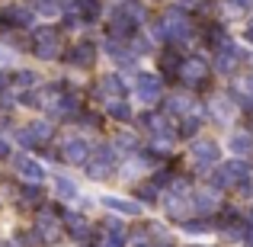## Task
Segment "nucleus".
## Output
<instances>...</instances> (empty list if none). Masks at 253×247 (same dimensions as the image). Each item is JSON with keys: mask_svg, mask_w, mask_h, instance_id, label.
I'll return each instance as SVG.
<instances>
[{"mask_svg": "<svg viewBox=\"0 0 253 247\" xmlns=\"http://www.w3.org/2000/svg\"><path fill=\"white\" fill-rule=\"evenodd\" d=\"M32 51H36L42 61L58 58V51H61V36H58L55 29H39L36 32V42H32Z\"/></svg>", "mask_w": 253, "mask_h": 247, "instance_id": "nucleus-1", "label": "nucleus"}, {"mask_svg": "<svg viewBox=\"0 0 253 247\" xmlns=\"http://www.w3.org/2000/svg\"><path fill=\"white\" fill-rule=\"evenodd\" d=\"M86 173H90L93 180H106L112 173V148H109V145H99V148H96V157L90 161Z\"/></svg>", "mask_w": 253, "mask_h": 247, "instance_id": "nucleus-2", "label": "nucleus"}, {"mask_svg": "<svg viewBox=\"0 0 253 247\" xmlns=\"http://www.w3.org/2000/svg\"><path fill=\"white\" fill-rule=\"evenodd\" d=\"M138 99H141L144 106L148 103H157V97H161V81H157L154 74H141L138 77Z\"/></svg>", "mask_w": 253, "mask_h": 247, "instance_id": "nucleus-3", "label": "nucleus"}, {"mask_svg": "<svg viewBox=\"0 0 253 247\" xmlns=\"http://www.w3.org/2000/svg\"><path fill=\"white\" fill-rule=\"evenodd\" d=\"M192 154H196V161L205 167V164L218 161V145L209 142V138H196V142H192Z\"/></svg>", "mask_w": 253, "mask_h": 247, "instance_id": "nucleus-4", "label": "nucleus"}, {"mask_svg": "<svg viewBox=\"0 0 253 247\" xmlns=\"http://www.w3.org/2000/svg\"><path fill=\"white\" fill-rule=\"evenodd\" d=\"M64 157H68L71 164H84L86 157H90V145H86L84 138H68V142H64Z\"/></svg>", "mask_w": 253, "mask_h": 247, "instance_id": "nucleus-5", "label": "nucleus"}, {"mask_svg": "<svg viewBox=\"0 0 253 247\" xmlns=\"http://www.w3.org/2000/svg\"><path fill=\"white\" fill-rule=\"evenodd\" d=\"M16 170L23 173L29 183H42V180H45V167L36 164L32 157H16Z\"/></svg>", "mask_w": 253, "mask_h": 247, "instance_id": "nucleus-6", "label": "nucleus"}, {"mask_svg": "<svg viewBox=\"0 0 253 247\" xmlns=\"http://www.w3.org/2000/svg\"><path fill=\"white\" fill-rule=\"evenodd\" d=\"M93 58H96V49H93L90 42H81V45H74V49H71L68 61H71V64H77V68H90Z\"/></svg>", "mask_w": 253, "mask_h": 247, "instance_id": "nucleus-7", "label": "nucleus"}, {"mask_svg": "<svg viewBox=\"0 0 253 247\" xmlns=\"http://www.w3.org/2000/svg\"><path fill=\"white\" fill-rule=\"evenodd\" d=\"M103 205H106V209H112V212H122V215H141V205H138V202H128V199L106 196Z\"/></svg>", "mask_w": 253, "mask_h": 247, "instance_id": "nucleus-8", "label": "nucleus"}, {"mask_svg": "<svg viewBox=\"0 0 253 247\" xmlns=\"http://www.w3.org/2000/svg\"><path fill=\"white\" fill-rule=\"evenodd\" d=\"M228 148L234 151V154H250L253 151V135L250 132H234V135H231V142H228Z\"/></svg>", "mask_w": 253, "mask_h": 247, "instance_id": "nucleus-9", "label": "nucleus"}, {"mask_svg": "<svg viewBox=\"0 0 253 247\" xmlns=\"http://www.w3.org/2000/svg\"><path fill=\"white\" fill-rule=\"evenodd\" d=\"M64 222H68V231L77 238V241H84V238L90 235V225H86L84 215H74V212H71V215H64Z\"/></svg>", "mask_w": 253, "mask_h": 247, "instance_id": "nucleus-10", "label": "nucleus"}, {"mask_svg": "<svg viewBox=\"0 0 253 247\" xmlns=\"http://www.w3.org/2000/svg\"><path fill=\"white\" fill-rule=\"evenodd\" d=\"M192 205H196L199 212H211L218 205V193L215 190H202V193H196L192 196Z\"/></svg>", "mask_w": 253, "mask_h": 247, "instance_id": "nucleus-11", "label": "nucleus"}, {"mask_svg": "<svg viewBox=\"0 0 253 247\" xmlns=\"http://www.w3.org/2000/svg\"><path fill=\"white\" fill-rule=\"evenodd\" d=\"M183 77H186V84L202 81V77H205V61H186L183 64Z\"/></svg>", "mask_w": 253, "mask_h": 247, "instance_id": "nucleus-12", "label": "nucleus"}, {"mask_svg": "<svg viewBox=\"0 0 253 247\" xmlns=\"http://www.w3.org/2000/svg\"><path fill=\"white\" fill-rule=\"evenodd\" d=\"M55 193L61 199H77V183H74V180H68V177H58L55 180Z\"/></svg>", "mask_w": 253, "mask_h": 247, "instance_id": "nucleus-13", "label": "nucleus"}, {"mask_svg": "<svg viewBox=\"0 0 253 247\" xmlns=\"http://www.w3.org/2000/svg\"><path fill=\"white\" fill-rule=\"evenodd\" d=\"M99 87H103V93H106V97H119V93L125 90V84L119 81L116 74H106L103 81H99Z\"/></svg>", "mask_w": 253, "mask_h": 247, "instance_id": "nucleus-14", "label": "nucleus"}, {"mask_svg": "<svg viewBox=\"0 0 253 247\" xmlns=\"http://www.w3.org/2000/svg\"><path fill=\"white\" fill-rule=\"evenodd\" d=\"M32 10L42 16H55V13H61V3L58 0H32Z\"/></svg>", "mask_w": 253, "mask_h": 247, "instance_id": "nucleus-15", "label": "nucleus"}, {"mask_svg": "<svg viewBox=\"0 0 253 247\" xmlns=\"http://www.w3.org/2000/svg\"><path fill=\"white\" fill-rule=\"evenodd\" d=\"M211 112H215V119H218V122H228L234 109H231V103H228V99H221V97H218V99H211Z\"/></svg>", "mask_w": 253, "mask_h": 247, "instance_id": "nucleus-16", "label": "nucleus"}, {"mask_svg": "<svg viewBox=\"0 0 253 247\" xmlns=\"http://www.w3.org/2000/svg\"><path fill=\"white\" fill-rule=\"evenodd\" d=\"M29 132H32V138H36V142H48V138H51V125L42 122V119H39V122H32Z\"/></svg>", "mask_w": 253, "mask_h": 247, "instance_id": "nucleus-17", "label": "nucleus"}, {"mask_svg": "<svg viewBox=\"0 0 253 247\" xmlns=\"http://www.w3.org/2000/svg\"><path fill=\"white\" fill-rule=\"evenodd\" d=\"M109 116H112V119H119V122L131 119V109H128V103H119V99H112V103H109Z\"/></svg>", "mask_w": 253, "mask_h": 247, "instance_id": "nucleus-18", "label": "nucleus"}, {"mask_svg": "<svg viewBox=\"0 0 253 247\" xmlns=\"http://www.w3.org/2000/svg\"><path fill=\"white\" fill-rule=\"evenodd\" d=\"M13 84L29 90V87H36V74H32V71H16V74H13Z\"/></svg>", "mask_w": 253, "mask_h": 247, "instance_id": "nucleus-19", "label": "nucleus"}, {"mask_svg": "<svg viewBox=\"0 0 253 247\" xmlns=\"http://www.w3.org/2000/svg\"><path fill=\"white\" fill-rule=\"evenodd\" d=\"M23 202H32V205L42 202V190H39V183H29V186L23 190Z\"/></svg>", "mask_w": 253, "mask_h": 247, "instance_id": "nucleus-20", "label": "nucleus"}, {"mask_svg": "<svg viewBox=\"0 0 253 247\" xmlns=\"http://www.w3.org/2000/svg\"><path fill=\"white\" fill-rule=\"evenodd\" d=\"M116 148H119V151H135V148H138L135 135H119V138H116Z\"/></svg>", "mask_w": 253, "mask_h": 247, "instance_id": "nucleus-21", "label": "nucleus"}, {"mask_svg": "<svg viewBox=\"0 0 253 247\" xmlns=\"http://www.w3.org/2000/svg\"><path fill=\"white\" fill-rule=\"evenodd\" d=\"M81 10H84V16H86V19L99 16V3H96V0H81Z\"/></svg>", "mask_w": 253, "mask_h": 247, "instance_id": "nucleus-22", "label": "nucleus"}, {"mask_svg": "<svg viewBox=\"0 0 253 247\" xmlns=\"http://www.w3.org/2000/svg\"><path fill=\"white\" fill-rule=\"evenodd\" d=\"M189 109V97H173L170 99V112H186Z\"/></svg>", "mask_w": 253, "mask_h": 247, "instance_id": "nucleus-23", "label": "nucleus"}, {"mask_svg": "<svg viewBox=\"0 0 253 247\" xmlns=\"http://www.w3.org/2000/svg\"><path fill=\"white\" fill-rule=\"evenodd\" d=\"M16 138H19V145H23V148H32V145H39L36 138H32V132H29V129H23V132H19Z\"/></svg>", "mask_w": 253, "mask_h": 247, "instance_id": "nucleus-24", "label": "nucleus"}, {"mask_svg": "<svg viewBox=\"0 0 253 247\" xmlns=\"http://www.w3.org/2000/svg\"><path fill=\"white\" fill-rule=\"evenodd\" d=\"M186 231H189V235H205V231H209V225H205V222H186Z\"/></svg>", "mask_w": 253, "mask_h": 247, "instance_id": "nucleus-25", "label": "nucleus"}, {"mask_svg": "<svg viewBox=\"0 0 253 247\" xmlns=\"http://www.w3.org/2000/svg\"><path fill=\"white\" fill-rule=\"evenodd\" d=\"M99 247H125V244H122V238H106Z\"/></svg>", "mask_w": 253, "mask_h": 247, "instance_id": "nucleus-26", "label": "nucleus"}, {"mask_svg": "<svg viewBox=\"0 0 253 247\" xmlns=\"http://www.w3.org/2000/svg\"><path fill=\"white\" fill-rule=\"evenodd\" d=\"M231 6H237V10H250L253 0H231Z\"/></svg>", "mask_w": 253, "mask_h": 247, "instance_id": "nucleus-27", "label": "nucleus"}, {"mask_svg": "<svg viewBox=\"0 0 253 247\" xmlns=\"http://www.w3.org/2000/svg\"><path fill=\"white\" fill-rule=\"evenodd\" d=\"M6 157H10V145L0 138V161H6Z\"/></svg>", "mask_w": 253, "mask_h": 247, "instance_id": "nucleus-28", "label": "nucleus"}, {"mask_svg": "<svg viewBox=\"0 0 253 247\" xmlns=\"http://www.w3.org/2000/svg\"><path fill=\"white\" fill-rule=\"evenodd\" d=\"M247 39H250V42H253V23L247 26Z\"/></svg>", "mask_w": 253, "mask_h": 247, "instance_id": "nucleus-29", "label": "nucleus"}]
</instances>
